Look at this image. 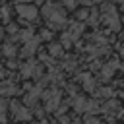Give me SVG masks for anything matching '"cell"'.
Wrapping results in <instances>:
<instances>
[{
	"instance_id": "1",
	"label": "cell",
	"mask_w": 124,
	"mask_h": 124,
	"mask_svg": "<svg viewBox=\"0 0 124 124\" xmlns=\"http://www.w3.org/2000/svg\"><path fill=\"white\" fill-rule=\"evenodd\" d=\"M45 16H46L50 21H56V23H62V21H64L62 12H60L58 8H54V6H46V8H45Z\"/></svg>"
},
{
	"instance_id": "2",
	"label": "cell",
	"mask_w": 124,
	"mask_h": 124,
	"mask_svg": "<svg viewBox=\"0 0 124 124\" xmlns=\"http://www.w3.org/2000/svg\"><path fill=\"white\" fill-rule=\"evenodd\" d=\"M17 12H19L23 17H27V19H33V17L37 16V10H35L33 6H19Z\"/></svg>"
},
{
	"instance_id": "3",
	"label": "cell",
	"mask_w": 124,
	"mask_h": 124,
	"mask_svg": "<svg viewBox=\"0 0 124 124\" xmlns=\"http://www.w3.org/2000/svg\"><path fill=\"white\" fill-rule=\"evenodd\" d=\"M4 120V103L0 101V122Z\"/></svg>"
},
{
	"instance_id": "4",
	"label": "cell",
	"mask_w": 124,
	"mask_h": 124,
	"mask_svg": "<svg viewBox=\"0 0 124 124\" xmlns=\"http://www.w3.org/2000/svg\"><path fill=\"white\" fill-rule=\"evenodd\" d=\"M85 124H99V120H97V118H87Z\"/></svg>"
},
{
	"instance_id": "5",
	"label": "cell",
	"mask_w": 124,
	"mask_h": 124,
	"mask_svg": "<svg viewBox=\"0 0 124 124\" xmlns=\"http://www.w3.org/2000/svg\"><path fill=\"white\" fill-rule=\"evenodd\" d=\"M0 35H2V31H0Z\"/></svg>"
}]
</instances>
